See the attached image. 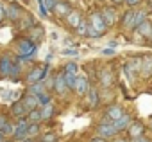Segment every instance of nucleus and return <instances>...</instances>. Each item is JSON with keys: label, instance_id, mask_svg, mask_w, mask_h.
I'll list each match as a JSON object with an SVG mask.
<instances>
[{"label": "nucleus", "instance_id": "obj_38", "mask_svg": "<svg viewBox=\"0 0 152 142\" xmlns=\"http://www.w3.org/2000/svg\"><path fill=\"white\" fill-rule=\"evenodd\" d=\"M131 142H152V137H148V135H143V137H140V138H132Z\"/></svg>", "mask_w": 152, "mask_h": 142}, {"label": "nucleus", "instance_id": "obj_46", "mask_svg": "<svg viewBox=\"0 0 152 142\" xmlns=\"http://www.w3.org/2000/svg\"><path fill=\"white\" fill-rule=\"evenodd\" d=\"M23 142H39V140H38V138H31V137H27Z\"/></svg>", "mask_w": 152, "mask_h": 142}, {"label": "nucleus", "instance_id": "obj_27", "mask_svg": "<svg viewBox=\"0 0 152 142\" xmlns=\"http://www.w3.org/2000/svg\"><path fill=\"white\" fill-rule=\"evenodd\" d=\"M32 25H36L34 18H32L31 15H25V13H23V16H22V18L16 22V27H18V31H25V33H27V31H29Z\"/></svg>", "mask_w": 152, "mask_h": 142}, {"label": "nucleus", "instance_id": "obj_25", "mask_svg": "<svg viewBox=\"0 0 152 142\" xmlns=\"http://www.w3.org/2000/svg\"><path fill=\"white\" fill-rule=\"evenodd\" d=\"M63 72L66 78H79L81 74V68H79V63H75V61H66L63 65Z\"/></svg>", "mask_w": 152, "mask_h": 142}, {"label": "nucleus", "instance_id": "obj_30", "mask_svg": "<svg viewBox=\"0 0 152 142\" xmlns=\"http://www.w3.org/2000/svg\"><path fill=\"white\" fill-rule=\"evenodd\" d=\"M38 140L39 142H59V135L56 131H43Z\"/></svg>", "mask_w": 152, "mask_h": 142}, {"label": "nucleus", "instance_id": "obj_37", "mask_svg": "<svg viewBox=\"0 0 152 142\" xmlns=\"http://www.w3.org/2000/svg\"><path fill=\"white\" fill-rule=\"evenodd\" d=\"M88 142H111V140H107V138H104V137H99V135H93Z\"/></svg>", "mask_w": 152, "mask_h": 142}, {"label": "nucleus", "instance_id": "obj_2", "mask_svg": "<svg viewBox=\"0 0 152 142\" xmlns=\"http://www.w3.org/2000/svg\"><path fill=\"white\" fill-rule=\"evenodd\" d=\"M13 49H15V54L18 58H22L23 61H32V58L38 54V43H34L27 36L16 38L13 41Z\"/></svg>", "mask_w": 152, "mask_h": 142}, {"label": "nucleus", "instance_id": "obj_41", "mask_svg": "<svg viewBox=\"0 0 152 142\" xmlns=\"http://www.w3.org/2000/svg\"><path fill=\"white\" fill-rule=\"evenodd\" d=\"M111 142H131V138H127V137H120V135H118V137L113 138Z\"/></svg>", "mask_w": 152, "mask_h": 142}, {"label": "nucleus", "instance_id": "obj_18", "mask_svg": "<svg viewBox=\"0 0 152 142\" xmlns=\"http://www.w3.org/2000/svg\"><path fill=\"white\" fill-rule=\"evenodd\" d=\"M13 63L15 58H11L9 54H0V78H9Z\"/></svg>", "mask_w": 152, "mask_h": 142}, {"label": "nucleus", "instance_id": "obj_29", "mask_svg": "<svg viewBox=\"0 0 152 142\" xmlns=\"http://www.w3.org/2000/svg\"><path fill=\"white\" fill-rule=\"evenodd\" d=\"M43 133V128H41V122H31L29 124V129H27V135L31 138H39V135Z\"/></svg>", "mask_w": 152, "mask_h": 142}, {"label": "nucleus", "instance_id": "obj_9", "mask_svg": "<svg viewBox=\"0 0 152 142\" xmlns=\"http://www.w3.org/2000/svg\"><path fill=\"white\" fill-rule=\"evenodd\" d=\"M147 131H148L147 124H145L141 119H134V121L131 122V126L127 128V131H125V137L132 140V138H140V137L147 135Z\"/></svg>", "mask_w": 152, "mask_h": 142}, {"label": "nucleus", "instance_id": "obj_7", "mask_svg": "<svg viewBox=\"0 0 152 142\" xmlns=\"http://www.w3.org/2000/svg\"><path fill=\"white\" fill-rule=\"evenodd\" d=\"M140 63H141V58H131L125 65H124V72H125V78L129 79L131 85L136 83V79L140 78Z\"/></svg>", "mask_w": 152, "mask_h": 142}, {"label": "nucleus", "instance_id": "obj_23", "mask_svg": "<svg viewBox=\"0 0 152 142\" xmlns=\"http://www.w3.org/2000/svg\"><path fill=\"white\" fill-rule=\"evenodd\" d=\"M134 33L141 38V40H152V20H145L143 24H140L136 29H134Z\"/></svg>", "mask_w": 152, "mask_h": 142}, {"label": "nucleus", "instance_id": "obj_28", "mask_svg": "<svg viewBox=\"0 0 152 142\" xmlns=\"http://www.w3.org/2000/svg\"><path fill=\"white\" fill-rule=\"evenodd\" d=\"M45 92H50L48 87L45 85V81L34 83V85H29V87H27V94H32V95H41V94H45Z\"/></svg>", "mask_w": 152, "mask_h": 142}, {"label": "nucleus", "instance_id": "obj_39", "mask_svg": "<svg viewBox=\"0 0 152 142\" xmlns=\"http://www.w3.org/2000/svg\"><path fill=\"white\" fill-rule=\"evenodd\" d=\"M4 20H6V6L0 2V24H2Z\"/></svg>", "mask_w": 152, "mask_h": 142}, {"label": "nucleus", "instance_id": "obj_43", "mask_svg": "<svg viewBox=\"0 0 152 142\" xmlns=\"http://www.w3.org/2000/svg\"><path fill=\"white\" fill-rule=\"evenodd\" d=\"M63 54H66V56H77L79 52L77 50H63Z\"/></svg>", "mask_w": 152, "mask_h": 142}, {"label": "nucleus", "instance_id": "obj_13", "mask_svg": "<svg viewBox=\"0 0 152 142\" xmlns=\"http://www.w3.org/2000/svg\"><path fill=\"white\" fill-rule=\"evenodd\" d=\"M100 11H102V16H104V20H106L107 27H115V25L120 24V15H118V9H116L115 6H106V7H102Z\"/></svg>", "mask_w": 152, "mask_h": 142}, {"label": "nucleus", "instance_id": "obj_36", "mask_svg": "<svg viewBox=\"0 0 152 142\" xmlns=\"http://www.w3.org/2000/svg\"><path fill=\"white\" fill-rule=\"evenodd\" d=\"M141 2H143V0H124V4H125L127 7H131V9L140 7V6H141Z\"/></svg>", "mask_w": 152, "mask_h": 142}, {"label": "nucleus", "instance_id": "obj_8", "mask_svg": "<svg viewBox=\"0 0 152 142\" xmlns=\"http://www.w3.org/2000/svg\"><path fill=\"white\" fill-rule=\"evenodd\" d=\"M84 103H86V108L88 110H99L102 106V95H100V88L97 87H91L90 92L83 97Z\"/></svg>", "mask_w": 152, "mask_h": 142}, {"label": "nucleus", "instance_id": "obj_47", "mask_svg": "<svg viewBox=\"0 0 152 142\" xmlns=\"http://www.w3.org/2000/svg\"><path fill=\"white\" fill-rule=\"evenodd\" d=\"M150 133H152V119H150Z\"/></svg>", "mask_w": 152, "mask_h": 142}, {"label": "nucleus", "instance_id": "obj_26", "mask_svg": "<svg viewBox=\"0 0 152 142\" xmlns=\"http://www.w3.org/2000/svg\"><path fill=\"white\" fill-rule=\"evenodd\" d=\"M22 101H23V104H25V108L31 112V110H36V108H41V103H39V97L38 95H32V94H27L25 92V95L22 97Z\"/></svg>", "mask_w": 152, "mask_h": 142}, {"label": "nucleus", "instance_id": "obj_16", "mask_svg": "<svg viewBox=\"0 0 152 142\" xmlns=\"http://www.w3.org/2000/svg\"><path fill=\"white\" fill-rule=\"evenodd\" d=\"M84 20H86V16H84V13L81 9H72L68 13V16L64 18V22H66V25L70 29H77L81 25V22H84Z\"/></svg>", "mask_w": 152, "mask_h": 142}, {"label": "nucleus", "instance_id": "obj_34", "mask_svg": "<svg viewBox=\"0 0 152 142\" xmlns=\"http://www.w3.org/2000/svg\"><path fill=\"white\" fill-rule=\"evenodd\" d=\"M38 97H39L41 106H45V104H48V103L54 101V99H52V92H45V94H41V95H38Z\"/></svg>", "mask_w": 152, "mask_h": 142}, {"label": "nucleus", "instance_id": "obj_42", "mask_svg": "<svg viewBox=\"0 0 152 142\" xmlns=\"http://www.w3.org/2000/svg\"><path fill=\"white\" fill-rule=\"evenodd\" d=\"M102 54H104V56H113V54H115V49H104Z\"/></svg>", "mask_w": 152, "mask_h": 142}, {"label": "nucleus", "instance_id": "obj_4", "mask_svg": "<svg viewBox=\"0 0 152 142\" xmlns=\"http://www.w3.org/2000/svg\"><path fill=\"white\" fill-rule=\"evenodd\" d=\"M95 135L104 137V138H107V140H113V138H116V137L122 135V133L116 129V126H115L113 122H102V121H99L97 126H95Z\"/></svg>", "mask_w": 152, "mask_h": 142}, {"label": "nucleus", "instance_id": "obj_24", "mask_svg": "<svg viewBox=\"0 0 152 142\" xmlns=\"http://www.w3.org/2000/svg\"><path fill=\"white\" fill-rule=\"evenodd\" d=\"M56 115H57V108H56L54 101L41 106V122H50V121L56 119Z\"/></svg>", "mask_w": 152, "mask_h": 142}, {"label": "nucleus", "instance_id": "obj_10", "mask_svg": "<svg viewBox=\"0 0 152 142\" xmlns=\"http://www.w3.org/2000/svg\"><path fill=\"white\" fill-rule=\"evenodd\" d=\"M29 121H27V117H23V119H16L15 121V133H13V140L15 142H23L29 135H27V129H29Z\"/></svg>", "mask_w": 152, "mask_h": 142}, {"label": "nucleus", "instance_id": "obj_6", "mask_svg": "<svg viewBox=\"0 0 152 142\" xmlns=\"http://www.w3.org/2000/svg\"><path fill=\"white\" fill-rule=\"evenodd\" d=\"M125 113V108L122 106V104H118V103H111V104H107V108L102 112V115H100V121L102 122H115L118 117H122Z\"/></svg>", "mask_w": 152, "mask_h": 142}, {"label": "nucleus", "instance_id": "obj_22", "mask_svg": "<svg viewBox=\"0 0 152 142\" xmlns=\"http://www.w3.org/2000/svg\"><path fill=\"white\" fill-rule=\"evenodd\" d=\"M132 121H134V115H132L131 112H125V113H124L122 117H118L113 124L116 126V129H118L120 133H125V131H127V128L131 126V122H132Z\"/></svg>", "mask_w": 152, "mask_h": 142}, {"label": "nucleus", "instance_id": "obj_15", "mask_svg": "<svg viewBox=\"0 0 152 142\" xmlns=\"http://www.w3.org/2000/svg\"><path fill=\"white\" fill-rule=\"evenodd\" d=\"M23 16V7L18 4V2H9L6 6V18L13 24H16L20 18Z\"/></svg>", "mask_w": 152, "mask_h": 142}, {"label": "nucleus", "instance_id": "obj_1", "mask_svg": "<svg viewBox=\"0 0 152 142\" xmlns=\"http://www.w3.org/2000/svg\"><path fill=\"white\" fill-rule=\"evenodd\" d=\"M88 20V38H93V40H99L102 38L106 33H107V24L102 16V11L100 9H91L86 16Z\"/></svg>", "mask_w": 152, "mask_h": 142}, {"label": "nucleus", "instance_id": "obj_17", "mask_svg": "<svg viewBox=\"0 0 152 142\" xmlns=\"http://www.w3.org/2000/svg\"><path fill=\"white\" fill-rule=\"evenodd\" d=\"M120 29H124V33H131L134 31V9L129 7V11H125L120 16Z\"/></svg>", "mask_w": 152, "mask_h": 142}, {"label": "nucleus", "instance_id": "obj_21", "mask_svg": "<svg viewBox=\"0 0 152 142\" xmlns=\"http://www.w3.org/2000/svg\"><path fill=\"white\" fill-rule=\"evenodd\" d=\"M25 36H27L29 40H32L34 43H38V45H39V43L45 40V29H43L39 24H36V25H32V27L27 31V34H25Z\"/></svg>", "mask_w": 152, "mask_h": 142}, {"label": "nucleus", "instance_id": "obj_3", "mask_svg": "<svg viewBox=\"0 0 152 142\" xmlns=\"http://www.w3.org/2000/svg\"><path fill=\"white\" fill-rule=\"evenodd\" d=\"M50 63H47V61H43V63H34V65H31V68L25 72V76H23V81L27 83V87L29 85H34V83H41V81H45L48 76H50Z\"/></svg>", "mask_w": 152, "mask_h": 142}, {"label": "nucleus", "instance_id": "obj_12", "mask_svg": "<svg viewBox=\"0 0 152 142\" xmlns=\"http://www.w3.org/2000/svg\"><path fill=\"white\" fill-rule=\"evenodd\" d=\"M140 58H141V63H140V78L143 81H148L152 78V54H143Z\"/></svg>", "mask_w": 152, "mask_h": 142}, {"label": "nucleus", "instance_id": "obj_40", "mask_svg": "<svg viewBox=\"0 0 152 142\" xmlns=\"http://www.w3.org/2000/svg\"><path fill=\"white\" fill-rule=\"evenodd\" d=\"M7 121H9V117H7L6 113H0V129L6 126V122H7Z\"/></svg>", "mask_w": 152, "mask_h": 142}, {"label": "nucleus", "instance_id": "obj_20", "mask_svg": "<svg viewBox=\"0 0 152 142\" xmlns=\"http://www.w3.org/2000/svg\"><path fill=\"white\" fill-rule=\"evenodd\" d=\"M72 9L73 7H72V4L68 2V0H59V2L56 4V7H54V11H52V15L56 18H66Z\"/></svg>", "mask_w": 152, "mask_h": 142}, {"label": "nucleus", "instance_id": "obj_35", "mask_svg": "<svg viewBox=\"0 0 152 142\" xmlns=\"http://www.w3.org/2000/svg\"><path fill=\"white\" fill-rule=\"evenodd\" d=\"M57 2H59V0H43V6H45V9H47L48 13H52Z\"/></svg>", "mask_w": 152, "mask_h": 142}, {"label": "nucleus", "instance_id": "obj_33", "mask_svg": "<svg viewBox=\"0 0 152 142\" xmlns=\"http://www.w3.org/2000/svg\"><path fill=\"white\" fill-rule=\"evenodd\" d=\"M75 33H77V36H79V38H88V20L81 22V25L75 29Z\"/></svg>", "mask_w": 152, "mask_h": 142}, {"label": "nucleus", "instance_id": "obj_31", "mask_svg": "<svg viewBox=\"0 0 152 142\" xmlns=\"http://www.w3.org/2000/svg\"><path fill=\"white\" fill-rule=\"evenodd\" d=\"M27 121H29V122H41V108L31 110V112L27 113Z\"/></svg>", "mask_w": 152, "mask_h": 142}, {"label": "nucleus", "instance_id": "obj_14", "mask_svg": "<svg viewBox=\"0 0 152 142\" xmlns=\"http://www.w3.org/2000/svg\"><path fill=\"white\" fill-rule=\"evenodd\" d=\"M90 88H91L90 79H88L86 76L79 74V78H77V81H75V87H73V92H72V94H75L77 97H81V99H83V97L90 92Z\"/></svg>", "mask_w": 152, "mask_h": 142}, {"label": "nucleus", "instance_id": "obj_5", "mask_svg": "<svg viewBox=\"0 0 152 142\" xmlns=\"http://www.w3.org/2000/svg\"><path fill=\"white\" fill-rule=\"evenodd\" d=\"M52 94L57 95V97H64L70 94V88L66 85V78H64V72L63 68L59 70L57 74H54V85H52Z\"/></svg>", "mask_w": 152, "mask_h": 142}, {"label": "nucleus", "instance_id": "obj_45", "mask_svg": "<svg viewBox=\"0 0 152 142\" xmlns=\"http://www.w3.org/2000/svg\"><path fill=\"white\" fill-rule=\"evenodd\" d=\"M7 138H9V137H6V135H4V133H2V131H0V142H6V140H7Z\"/></svg>", "mask_w": 152, "mask_h": 142}, {"label": "nucleus", "instance_id": "obj_32", "mask_svg": "<svg viewBox=\"0 0 152 142\" xmlns=\"http://www.w3.org/2000/svg\"><path fill=\"white\" fill-rule=\"evenodd\" d=\"M0 131H2L6 137H9V138H11V137H13V133H15V121H11V119H9V121L6 122V126L0 129Z\"/></svg>", "mask_w": 152, "mask_h": 142}, {"label": "nucleus", "instance_id": "obj_44", "mask_svg": "<svg viewBox=\"0 0 152 142\" xmlns=\"http://www.w3.org/2000/svg\"><path fill=\"white\" fill-rule=\"evenodd\" d=\"M111 2H113V6H115V7H118V6H122V4H124V0H111Z\"/></svg>", "mask_w": 152, "mask_h": 142}, {"label": "nucleus", "instance_id": "obj_19", "mask_svg": "<svg viewBox=\"0 0 152 142\" xmlns=\"http://www.w3.org/2000/svg\"><path fill=\"white\" fill-rule=\"evenodd\" d=\"M27 113H29V110L25 108V104H23L22 99L15 101V103L11 104V108H9V115L15 117V121H16V119H23V117H27Z\"/></svg>", "mask_w": 152, "mask_h": 142}, {"label": "nucleus", "instance_id": "obj_11", "mask_svg": "<svg viewBox=\"0 0 152 142\" xmlns=\"http://www.w3.org/2000/svg\"><path fill=\"white\" fill-rule=\"evenodd\" d=\"M97 79L100 83V88H113L115 87V74L107 67H102L97 72Z\"/></svg>", "mask_w": 152, "mask_h": 142}]
</instances>
